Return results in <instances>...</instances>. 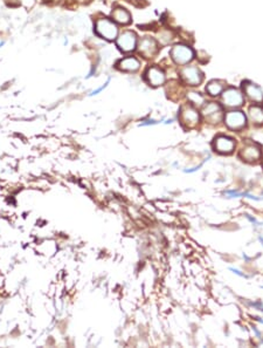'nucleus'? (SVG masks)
<instances>
[{"label":"nucleus","mask_w":263,"mask_h":348,"mask_svg":"<svg viewBox=\"0 0 263 348\" xmlns=\"http://www.w3.org/2000/svg\"><path fill=\"white\" fill-rule=\"evenodd\" d=\"M95 31L98 37L105 39V40L112 41L117 39L118 35V27L114 21L107 18H100L95 23Z\"/></svg>","instance_id":"nucleus-1"},{"label":"nucleus","mask_w":263,"mask_h":348,"mask_svg":"<svg viewBox=\"0 0 263 348\" xmlns=\"http://www.w3.org/2000/svg\"><path fill=\"white\" fill-rule=\"evenodd\" d=\"M179 120L181 125L187 129L195 128L200 122V114L194 105L192 103L182 104L179 110Z\"/></svg>","instance_id":"nucleus-2"},{"label":"nucleus","mask_w":263,"mask_h":348,"mask_svg":"<svg viewBox=\"0 0 263 348\" xmlns=\"http://www.w3.org/2000/svg\"><path fill=\"white\" fill-rule=\"evenodd\" d=\"M238 157L245 163H256L262 157V148L258 143L247 141L238 150Z\"/></svg>","instance_id":"nucleus-3"},{"label":"nucleus","mask_w":263,"mask_h":348,"mask_svg":"<svg viewBox=\"0 0 263 348\" xmlns=\"http://www.w3.org/2000/svg\"><path fill=\"white\" fill-rule=\"evenodd\" d=\"M201 115L209 125H219L224 119L223 109L217 102H208L202 107Z\"/></svg>","instance_id":"nucleus-4"},{"label":"nucleus","mask_w":263,"mask_h":348,"mask_svg":"<svg viewBox=\"0 0 263 348\" xmlns=\"http://www.w3.org/2000/svg\"><path fill=\"white\" fill-rule=\"evenodd\" d=\"M170 54L172 60L179 66L187 65V63L191 62L193 58H194V52H193V49L189 47V46L182 44L173 46Z\"/></svg>","instance_id":"nucleus-5"},{"label":"nucleus","mask_w":263,"mask_h":348,"mask_svg":"<svg viewBox=\"0 0 263 348\" xmlns=\"http://www.w3.org/2000/svg\"><path fill=\"white\" fill-rule=\"evenodd\" d=\"M222 103L227 108H240L244 103V96L236 88L229 87L222 91Z\"/></svg>","instance_id":"nucleus-6"},{"label":"nucleus","mask_w":263,"mask_h":348,"mask_svg":"<svg viewBox=\"0 0 263 348\" xmlns=\"http://www.w3.org/2000/svg\"><path fill=\"white\" fill-rule=\"evenodd\" d=\"M236 142L234 139L226 135H217L213 140V149L221 155H230L234 153Z\"/></svg>","instance_id":"nucleus-7"},{"label":"nucleus","mask_w":263,"mask_h":348,"mask_svg":"<svg viewBox=\"0 0 263 348\" xmlns=\"http://www.w3.org/2000/svg\"><path fill=\"white\" fill-rule=\"evenodd\" d=\"M180 77L184 83L188 86L195 87L199 86L203 80V74L198 67L195 66H186L180 70Z\"/></svg>","instance_id":"nucleus-8"},{"label":"nucleus","mask_w":263,"mask_h":348,"mask_svg":"<svg viewBox=\"0 0 263 348\" xmlns=\"http://www.w3.org/2000/svg\"><path fill=\"white\" fill-rule=\"evenodd\" d=\"M223 120L228 128L234 130V132L243 129L247 125V118H245L244 112L241 110H231L227 112Z\"/></svg>","instance_id":"nucleus-9"},{"label":"nucleus","mask_w":263,"mask_h":348,"mask_svg":"<svg viewBox=\"0 0 263 348\" xmlns=\"http://www.w3.org/2000/svg\"><path fill=\"white\" fill-rule=\"evenodd\" d=\"M117 47L124 53H130L137 48V34L132 31H125L116 39Z\"/></svg>","instance_id":"nucleus-10"},{"label":"nucleus","mask_w":263,"mask_h":348,"mask_svg":"<svg viewBox=\"0 0 263 348\" xmlns=\"http://www.w3.org/2000/svg\"><path fill=\"white\" fill-rule=\"evenodd\" d=\"M137 47H138L139 54L143 55L144 58L146 59L154 58L158 53V49H159L158 48L157 41L154 40L153 38H150V37H144L142 40L139 41V44Z\"/></svg>","instance_id":"nucleus-11"},{"label":"nucleus","mask_w":263,"mask_h":348,"mask_svg":"<svg viewBox=\"0 0 263 348\" xmlns=\"http://www.w3.org/2000/svg\"><path fill=\"white\" fill-rule=\"evenodd\" d=\"M145 79L150 86L159 87V86H163V84L165 83V81H166V76H165V73L159 68V67L151 66L146 69Z\"/></svg>","instance_id":"nucleus-12"},{"label":"nucleus","mask_w":263,"mask_h":348,"mask_svg":"<svg viewBox=\"0 0 263 348\" xmlns=\"http://www.w3.org/2000/svg\"><path fill=\"white\" fill-rule=\"evenodd\" d=\"M242 89L245 96L252 102L256 103H261L263 101V90L259 88L257 84L250 82V81H244L242 83Z\"/></svg>","instance_id":"nucleus-13"},{"label":"nucleus","mask_w":263,"mask_h":348,"mask_svg":"<svg viewBox=\"0 0 263 348\" xmlns=\"http://www.w3.org/2000/svg\"><path fill=\"white\" fill-rule=\"evenodd\" d=\"M117 67L121 70H124V72H137L140 67V62L133 56H129V58L122 59L117 63Z\"/></svg>","instance_id":"nucleus-14"},{"label":"nucleus","mask_w":263,"mask_h":348,"mask_svg":"<svg viewBox=\"0 0 263 348\" xmlns=\"http://www.w3.org/2000/svg\"><path fill=\"white\" fill-rule=\"evenodd\" d=\"M111 17L114 21H116L117 24L121 25H129L131 23V14L129 13V11H126L125 9H122V7H117L112 11Z\"/></svg>","instance_id":"nucleus-15"},{"label":"nucleus","mask_w":263,"mask_h":348,"mask_svg":"<svg viewBox=\"0 0 263 348\" xmlns=\"http://www.w3.org/2000/svg\"><path fill=\"white\" fill-rule=\"evenodd\" d=\"M248 116L252 125L255 126L263 125V107L257 104L251 105V107L248 109Z\"/></svg>","instance_id":"nucleus-16"},{"label":"nucleus","mask_w":263,"mask_h":348,"mask_svg":"<svg viewBox=\"0 0 263 348\" xmlns=\"http://www.w3.org/2000/svg\"><path fill=\"white\" fill-rule=\"evenodd\" d=\"M224 90V82L221 80H212L209 81L208 84L206 86V91L210 96H217V95L222 94Z\"/></svg>","instance_id":"nucleus-17"},{"label":"nucleus","mask_w":263,"mask_h":348,"mask_svg":"<svg viewBox=\"0 0 263 348\" xmlns=\"http://www.w3.org/2000/svg\"><path fill=\"white\" fill-rule=\"evenodd\" d=\"M188 100L191 103L194 105V107H200L205 103V97L202 96L200 93H195V91H192V93H188Z\"/></svg>","instance_id":"nucleus-18"},{"label":"nucleus","mask_w":263,"mask_h":348,"mask_svg":"<svg viewBox=\"0 0 263 348\" xmlns=\"http://www.w3.org/2000/svg\"><path fill=\"white\" fill-rule=\"evenodd\" d=\"M77 2H80V3H83V4H86V3H90L91 0H77Z\"/></svg>","instance_id":"nucleus-19"},{"label":"nucleus","mask_w":263,"mask_h":348,"mask_svg":"<svg viewBox=\"0 0 263 348\" xmlns=\"http://www.w3.org/2000/svg\"><path fill=\"white\" fill-rule=\"evenodd\" d=\"M45 2H49V3H51V2H59V0H45Z\"/></svg>","instance_id":"nucleus-20"},{"label":"nucleus","mask_w":263,"mask_h":348,"mask_svg":"<svg viewBox=\"0 0 263 348\" xmlns=\"http://www.w3.org/2000/svg\"><path fill=\"white\" fill-rule=\"evenodd\" d=\"M262 167H263V158H262Z\"/></svg>","instance_id":"nucleus-21"}]
</instances>
